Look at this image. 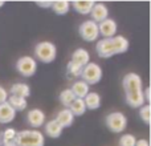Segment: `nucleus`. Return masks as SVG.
<instances>
[{
    "mask_svg": "<svg viewBox=\"0 0 151 146\" xmlns=\"http://www.w3.org/2000/svg\"><path fill=\"white\" fill-rule=\"evenodd\" d=\"M16 71L24 77H32L37 71V63L31 56H23L16 61Z\"/></svg>",
    "mask_w": 151,
    "mask_h": 146,
    "instance_id": "7",
    "label": "nucleus"
},
{
    "mask_svg": "<svg viewBox=\"0 0 151 146\" xmlns=\"http://www.w3.org/2000/svg\"><path fill=\"white\" fill-rule=\"evenodd\" d=\"M35 56L39 59L41 63L49 64L56 60L57 56V49L56 45L50 41H41L35 47Z\"/></svg>",
    "mask_w": 151,
    "mask_h": 146,
    "instance_id": "4",
    "label": "nucleus"
},
{
    "mask_svg": "<svg viewBox=\"0 0 151 146\" xmlns=\"http://www.w3.org/2000/svg\"><path fill=\"white\" fill-rule=\"evenodd\" d=\"M89 15L91 16V20H93L94 23L98 24L109 17V8H107L104 3H96Z\"/></svg>",
    "mask_w": 151,
    "mask_h": 146,
    "instance_id": "10",
    "label": "nucleus"
},
{
    "mask_svg": "<svg viewBox=\"0 0 151 146\" xmlns=\"http://www.w3.org/2000/svg\"><path fill=\"white\" fill-rule=\"evenodd\" d=\"M83 102H85L86 109L90 110H96L101 106V96L96 92H89L88 94L83 98Z\"/></svg>",
    "mask_w": 151,
    "mask_h": 146,
    "instance_id": "18",
    "label": "nucleus"
},
{
    "mask_svg": "<svg viewBox=\"0 0 151 146\" xmlns=\"http://www.w3.org/2000/svg\"><path fill=\"white\" fill-rule=\"evenodd\" d=\"M16 112L11 108L8 102L0 104V124H9L15 120Z\"/></svg>",
    "mask_w": 151,
    "mask_h": 146,
    "instance_id": "13",
    "label": "nucleus"
},
{
    "mask_svg": "<svg viewBox=\"0 0 151 146\" xmlns=\"http://www.w3.org/2000/svg\"><path fill=\"white\" fill-rule=\"evenodd\" d=\"M122 85L126 96V104L134 109H139L141 106H143L145 100L141 76L134 72L127 73L122 80Z\"/></svg>",
    "mask_w": 151,
    "mask_h": 146,
    "instance_id": "1",
    "label": "nucleus"
},
{
    "mask_svg": "<svg viewBox=\"0 0 151 146\" xmlns=\"http://www.w3.org/2000/svg\"><path fill=\"white\" fill-rule=\"evenodd\" d=\"M137 138L134 134H123L119 138V146H135Z\"/></svg>",
    "mask_w": 151,
    "mask_h": 146,
    "instance_id": "27",
    "label": "nucleus"
},
{
    "mask_svg": "<svg viewBox=\"0 0 151 146\" xmlns=\"http://www.w3.org/2000/svg\"><path fill=\"white\" fill-rule=\"evenodd\" d=\"M27 121L32 128H41L45 124V113L41 109H32L27 113Z\"/></svg>",
    "mask_w": 151,
    "mask_h": 146,
    "instance_id": "11",
    "label": "nucleus"
},
{
    "mask_svg": "<svg viewBox=\"0 0 151 146\" xmlns=\"http://www.w3.org/2000/svg\"><path fill=\"white\" fill-rule=\"evenodd\" d=\"M68 109L70 110L72 114H73L74 117H78V116L85 114V112H86L85 102H83V100H82V98H76L74 101L72 102L70 105H69Z\"/></svg>",
    "mask_w": 151,
    "mask_h": 146,
    "instance_id": "21",
    "label": "nucleus"
},
{
    "mask_svg": "<svg viewBox=\"0 0 151 146\" xmlns=\"http://www.w3.org/2000/svg\"><path fill=\"white\" fill-rule=\"evenodd\" d=\"M139 116H141V120L143 121L146 125L150 124V116H151V106L149 104H145L143 106L139 108Z\"/></svg>",
    "mask_w": 151,
    "mask_h": 146,
    "instance_id": "26",
    "label": "nucleus"
},
{
    "mask_svg": "<svg viewBox=\"0 0 151 146\" xmlns=\"http://www.w3.org/2000/svg\"><path fill=\"white\" fill-rule=\"evenodd\" d=\"M117 23L115 20L107 17L106 20L98 23V32L99 36H102L104 39H110V37H114L117 35Z\"/></svg>",
    "mask_w": 151,
    "mask_h": 146,
    "instance_id": "9",
    "label": "nucleus"
},
{
    "mask_svg": "<svg viewBox=\"0 0 151 146\" xmlns=\"http://www.w3.org/2000/svg\"><path fill=\"white\" fill-rule=\"evenodd\" d=\"M4 4H5V1H3V0H0V8H1Z\"/></svg>",
    "mask_w": 151,
    "mask_h": 146,
    "instance_id": "32",
    "label": "nucleus"
},
{
    "mask_svg": "<svg viewBox=\"0 0 151 146\" xmlns=\"http://www.w3.org/2000/svg\"><path fill=\"white\" fill-rule=\"evenodd\" d=\"M8 100V92L3 86H0V104H4Z\"/></svg>",
    "mask_w": 151,
    "mask_h": 146,
    "instance_id": "29",
    "label": "nucleus"
},
{
    "mask_svg": "<svg viewBox=\"0 0 151 146\" xmlns=\"http://www.w3.org/2000/svg\"><path fill=\"white\" fill-rule=\"evenodd\" d=\"M69 8H70V1L68 0H57V1H53L52 9L55 11L56 15H66L69 12Z\"/></svg>",
    "mask_w": 151,
    "mask_h": 146,
    "instance_id": "22",
    "label": "nucleus"
},
{
    "mask_svg": "<svg viewBox=\"0 0 151 146\" xmlns=\"http://www.w3.org/2000/svg\"><path fill=\"white\" fill-rule=\"evenodd\" d=\"M106 126L113 133H122L127 128V117L122 112H111L105 118Z\"/></svg>",
    "mask_w": 151,
    "mask_h": 146,
    "instance_id": "5",
    "label": "nucleus"
},
{
    "mask_svg": "<svg viewBox=\"0 0 151 146\" xmlns=\"http://www.w3.org/2000/svg\"><path fill=\"white\" fill-rule=\"evenodd\" d=\"M143 100H145V104L150 105V88H146L143 90Z\"/></svg>",
    "mask_w": 151,
    "mask_h": 146,
    "instance_id": "30",
    "label": "nucleus"
},
{
    "mask_svg": "<svg viewBox=\"0 0 151 146\" xmlns=\"http://www.w3.org/2000/svg\"><path fill=\"white\" fill-rule=\"evenodd\" d=\"M129 40L125 36L115 35L110 39H102L97 43V53L102 59L113 57L114 55H121V53L127 52L129 49Z\"/></svg>",
    "mask_w": 151,
    "mask_h": 146,
    "instance_id": "2",
    "label": "nucleus"
},
{
    "mask_svg": "<svg viewBox=\"0 0 151 146\" xmlns=\"http://www.w3.org/2000/svg\"><path fill=\"white\" fill-rule=\"evenodd\" d=\"M4 146H17V145H15V144H9V145H4Z\"/></svg>",
    "mask_w": 151,
    "mask_h": 146,
    "instance_id": "33",
    "label": "nucleus"
},
{
    "mask_svg": "<svg viewBox=\"0 0 151 146\" xmlns=\"http://www.w3.org/2000/svg\"><path fill=\"white\" fill-rule=\"evenodd\" d=\"M35 3L41 8H52V5H53V0H37Z\"/></svg>",
    "mask_w": 151,
    "mask_h": 146,
    "instance_id": "28",
    "label": "nucleus"
},
{
    "mask_svg": "<svg viewBox=\"0 0 151 146\" xmlns=\"http://www.w3.org/2000/svg\"><path fill=\"white\" fill-rule=\"evenodd\" d=\"M102 74H104V72H102L101 66L98 64L89 63L83 66L81 77H82V81H85L90 86V85H94V84H98L102 78Z\"/></svg>",
    "mask_w": 151,
    "mask_h": 146,
    "instance_id": "6",
    "label": "nucleus"
},
{
    "mask_svg": "<svg viewBox=\"0 0 151 146\" xmlns=\"http://www.w3.org/2000/svg\"><path fill=\"white\" fill-rule=\"evenodd\" d=\"M7 102L11 105V108H12L15 112H23V110L27 109V106H28V102H27L25 98H23V97H17V96H8V100Z\"/></svg>",
    "mask_w": 151,
    "mask_h": 146,
    "instance_id": "20",
    "label": "nucleus"
},
{
    "mask_svg": "<svg viewBox=\"0 0 151 146\" xmlns=\"http://www.w3.org/2000/svg\"><path fill=\"white\" fill-rule=\"evenodd\" d=\"M13 144L17 146H44L45 137L40 130L17 132Z\"/></svg>",
    "mask_w": 151,
    "mask_h": 146,
    "instance_id": "3",
    "label": "nucleus"
},
{
    "mask_svg": "<svg viewBox=\"0 0 151 146\" xmlns=\"http://www.w3.org/2000/svg\"><path fill=\"white\" fill-rule=\"evenodd\" d=\"M89 89H90V86L88 85V84L85 82V81L82 80H77L76 82H73V85H72L70 90L72 93L74 94L76 98H85V96L89 93Z\"/></svg>",
    "mask_w": 151,
    "mask_h": 146,
    "instance_id": "16",
    "label": "nucleus"
},
{
    "mask_svg": "<svg viewBox=\"0 0 151 146\" xmlns=\"http://www.w3.org/2000/svg\"><path fill=\"white\" fill-rule=\"evenodd\" d=\"M9 93L12 96H17V97H23V98H28L31 96V88H29L28 84L24 82H16L11 86Z\"/></svg>",
    "mask_w": 151,
    "mask_h": 146,
    "instance_id": "14",
    "label": "nucleus"
},
{
    "mask_svg": "<svg viewBox=\"0 0 151 146\" xmlns=\"http://www.w3.org/2000/svg\"><path fill=\"white\" fill-rule=\"evenodd\" d=\"M16 133H17V132H16L13 128L5 129L4 133L0 134V139H1V141H0V144H1V146L13 144V141H15V137H16Z\"/></svg>",
    "mask_w": 151,
    "mask_h": 146,
    "instance_id": "23",
    "label": "nucleus"
},
{
    "mask_svg": "<svg viewBox=\"0 0 151 146\" xmlns=\"http://www.w3.org/2000/svg\"><path fill=\"white\" fill-rule=\"evenodd\" d=\"M74 100H76V97H74V94L72 93L70 89H65V90H63L60 93V102L65 106V109H68L69 105H70Z\"/></svg>",
    "mask_w": 151,
    "mask_h": 146,
    "instance_id": "24",
    "label": "nucleus"
},
{
    "mask_svg": "<svg viewBox=\"0 0 151 146\" xmlns=\"http://www.w3.org/2000/svg\"><path fill=\"white\" fill-rule=\"evenodd\" d=\"M63 130L64 129L58 125L56 120H50L45 124V134L50 138H58L63 134Z\"/></svg>",
    "mask_w": 151,
    "mask_h": 146,
    "instance_id": "19",
    "label": "nucleus"
},
{
    "mask_svg": "<svg viewBox=\"0 0 151 146\" xmlns=\"http://www.w3.org/2000/svg\"><path fill=\"white\" fill-rule=\"evenodd\" d=\"M55 120L57 121V124L61 126V128L65 129V128H69V126L73 125L74 116L72 114V112L69 109H63L57 113V116H56Z\"/></svg>",
    "mask_w": 151,
    "mask_h": 146,
    "instance_id": "12",
    "label": "nucleus"
},
{
    "mask_svg": "<svg viewBox=\"0 0 151 146\" xmlns=\"http://www.w3.org/2000/svg\"><path fill=\"white\" fill-rule=\"evenodd\" d=\"M135 146H150V144L147 139H137Z\"/></svg>",
    "mask_w": 151,
    "mask_h": 146,
    "instance_id": "31",
    "label": "nucleus"
},
{
    "mask_svg": "<svg viewBox=\"0 0 151 146\" xmlns=\"http://www.w3.org/2000/svg\"><path fill=\"white\" fill-rule=\"evenodd\" d=\"M73 63L78 64V65L81 66H85L86 64L90 63V55H89V52L86 49H83V48H78V49H76L73 53H72V60Z\"/></svg>",
    "mask_w": 151,
    "mask_h": 146,
    "instance_id": "15",
    "label": "nucleus"
},
{
    "mask_svg": "<svg viewBox=\"0 0 151 146\" xmlns=\"http://www.w3.org/2000/svg\"><path fill=\"white\" fill-rule=\"evenodd\" d=\"M70 3L74 9L77 11L78 13H81V15H88V13H90L93 5L96 4V1H93V0H74V1H70Z\"/></svg>",
    "mask_w": 151,
    "mask_h": 146,
    "instance_id": "17",
    "label": "nucleus"
},
{
    "mask_svg": "<svg viewBox=\"0 0 151 146\" xmlns=\"http://www.w3.org/2000/svg\"><path fill=\"white\" fill-rule=\"evenodd\" d=\"M82 69H83V66L78 65V64L73 63V61H69L68 66H66V72H68V74L72 76V77H81Z\"/></svg>",
    "mask_w": 151,
    "mask_h": 146,
    "instance_id": "25",
    "label": "nucleus"
},
{
    "mask_svg": "<svg viewBox=\"0 0 151 146\" xmlns=\"http://www.w3.org/2000/svg\"><path fill=\"white\" fill-rule=\"evenodd\" d=\"M78 33L85 41H96L99 36L98 32V24L94 23L93 20H86L78 27Z\"/></svg>",
    "mask_w": 151,
    "mask_h": 146,
    "instance_id": "8",
    "label": "nucleus"
}]
</instances>
